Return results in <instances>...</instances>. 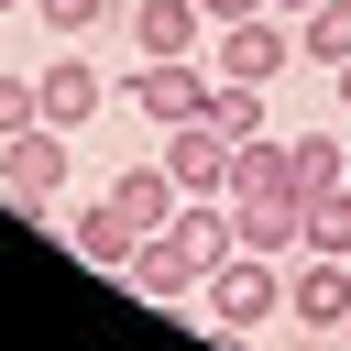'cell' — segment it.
<instances>
[{
	"label": "cell",
	"instance_id": "cell-1",
	"mask_svg": "<svg viewBox=\"0 0 351 351\" xmlns=\"http://www.w3.org/2000/svg\"><path fill=\"white\" fill-rule=\"evenodd\" d=\"M197 307H208V340L252 351V318H285V263H263V252H230V263L197 285Z\"/></svg>",
	"mask_w": 351,
	"mask_h": 351
},
{
	"label": "cell",
	"instance_id": "cell-2",
	"mask_svg": "<svg viewBox=\"0 0 351 351\" xmlns=\"http://www.w3.org/2000/svg\"><path fill=\"white\" fill-rule=\"evenodd\" d=\"M66 176H77V132L33 121V132H11V143H0V208H55V197H66Z\"/></svg>",
	"mask_w": 351,
	"mask_h": 351
},
{
	"label": "cell",
	"instance_id": "cell-3",
	"mask_svg": "<svg viewBox=\"0 0 351 351\" xmlns=\"http://www.w3.org/2000/svg\"><path fill=\"white\" fill-rule=\"evenodd\" d=\"M208 88H219V77H208V55H143V66L121 77V99H132L154 132H176V121H208Z\"/></svg>",
	"mask_w": 351,
	"mask_h": 351
},
{
	"label": "cell",
	"instance_id": "cell-4",
	"mask_svg": "<svg viewBox=\"0 0 351 351\" xmlns=\"http://www.w3.org/2000/svg\"><path fill=\"white\" fill-rule=\"evenodd\" d=\"M296 55V22L285 11H252V22H219L208 33V77H241V88H274Z\"/></svg>",
	"mask_w": 351,
	"mask_h": 351
},
{
	"label": "cell",
	"instance_id": "cell-5",
	"mask_svg": "<svg viewBox=\"0 0 351 351\" xmlns=\"http://www.w3.org/2000/svg\"><path fill=\"white\" fill-rule=\"evenodd\" d=\"M285 318H296L307 340H340V329H351V263H340V252H296V263H285Z\"/></svg>",
	"mask_w": 351,
	"mask_h": 351
},
{
	"label": "cell",
	"instance_id": "cell-6",
	"mask_svg": "<svg viewBox=\"0 0 351 351\" xmlns=\"http://www.w3.org/2000/svg\"><path fill=\"white\" fill-rule=\"evenodd\" d=\"M154 165L176 176V197H230V132L219 121H176Z\"/></svg>",
	"mask_w": 351,
	"mask_h": 351
},
{
	"label": "cell",
	"instance_id": "cell-7",
	"mask_svg": "<svg viewBox=\"0 0 351 351\" xmlns=\"http://www.w3.org/2000/svg\"><path fill=\"white\" fill-rule=\"evenodd\" d=\"M121 33H132V55H208V11L197 0H132Z\"/></svg>",
	"mask_w": 351,
	"mask_h": 351
},
{
	"label": "cell",
	"instance_id": "cell-8",
	"mask_svg": "<svg viewBox=\"0 0 351 351\" xmlns=\"http://www.w3.org/2000/svg\"><path fill=\"white\" fill-rule=\"evenodd\" d=\"M33 88H44V121H55V132H88V121L110 110V77H99L88 55H55V66L33 77Z\"/></svg>",
	"mask_w": 351,
	"mask_h": 351
},
{
	"label": "cell",
	"instance_id": "cell-9",
	"mask_svg": "<svg viewBox=\"0 0 351 351\" xmlns=\"http://www.w3.org/2000/svg\"><path fill=\"white\" fill-rule=\"evenodd\" d=\"M121 285H132L143 307H186V296H197V263H186V252L165 241V230H143V252L121 263Z\"/></svg>",
	"mask_w": 351,
	"mask_h": 351
},
{
	"label": "cell",
	"instance_id": "cell-10",
	"mask_svg": "<svg viewBox=\"0 0 351 351\" xmlns=\"http://www.w3.org/2000/svg\"><path fill=\"white\" fill-rule=\"evenodd\" d=\"M285 186H296V197L351 186V132H285Z\"/></svg>",
	"mask_w": 351,
	"mask_h": 351
},
{
	"label": "cell",
	"instance_id": "cell-11",
	"mask_svg": "<svg viewBox=\"0 0 351 351\" xmlns=\"http://www.w3.org/2000/svg\"><path fill=\"white\" fill-rule=\"evenodd\" d=\"M66 252H77V263H99V274H121V263L143 252V230H132V219H121L110 197H88V208L66 219Z\"/></svg>",
	"mask_w": 351,
	"mask_h": 351
},
{
	"label": "cell",
	"instance_id": "cell-12",
	"mask_svg": "<svg viewBox=\"0 0 351 351\" xmlns=\"http://www.w3.org/2000/svg\"><path fill=\"white\" fill-rule=\"evenodd\" d=\"M99 197H110L132 230H165V219H176V176H165V165H132V176H110Z\"/></svg>",
	"mask_w": 351,
	"mask_h": 351
},
{
	"label": "cell",
	"instance_id": "cell-13",
	"mask_svg": "<svg viewBox=\"0 0 351 351\" xmlns=\"http://www.w3.org/2000/svg\"><path fill=\"white\" fill-rule=\"evenodd\" d=\"M296 55L340 66V55H351V0H318V11H296Z\"/></svg>",
	"mask_w": 351,
	"mask_h": 351
},
{
	"label": "cell",
	"instance_id": "cell-14",
	"mask_svg": "<svg viewBox=\"0 0 351 351\" xmlns=\"http://www.w3.org/2000/svg\"><path fill=\"white\" fill-rule=\"evenodd\" d=\"M208 121H219L230 143H252V132H263L274 110H263V88H241V77H219V88H208Z\"/></svg>",
	"mask_w": 351,
	"mask_h": 351
},
{
	"label": "cell",
	"instance_id": "cell-15",
	"mask_svg": "<svg viewBox=\"0 0 351 351\" xmlns=\"http://www.w3.org/2000/svg\"><path fill=\"white\" fill-rule=\"evenodd\" d=\"M307 252H340V263H351V186L307 197Z\"/></svg>",
	"mask_w": 351,
	"mask_h": 351
},
{
	"label": "cell",
	"instance_id": "cell-16",
	"mask_svg": "<svg viewBox=\"0 0 351 351\" xmlns=\"http://www.w3.org/2000/svg\"><path fill=\"white\" fill-rule=\"evenodd\" d=\"M33 11H44L55 33H99V22H121L132 0H33Z\"/></svg>",
	"mask_w": 351,
	"mask_h": 351
},
{
	"label": "cell",
	"instance_id": "cell-17",
	"mask_svg": "<svg viewBox=\"0 0 351 351\" xmlns=\"http://www.w3.org/2000/svg\"><path fill=\"white\" fill-rule=\"evenodd\" d=\"M33 121H44V88H33V77H0V143L33 132Z\"/></svg>",
	"mask_w": 351,
	"mask_h": 351
},
{
	"label": "cell",
	"instance_id": "cell-18",
	"mask_svg": "<svg viewBox=\"0 0 351 351\" xmlns=\"http://www.w3.org/2000/svg\"><path fill=\"white\" fill-rule=\"evenodd\" d=\"M197 11H208V33H219V22H252V11H274V0H197Z\"/></svg>",
	"mask_w": 351,
	"mask_h": 351
},
{
	"label": "cell",
	"instance_id": "cell-19",
	"mask_svg": "<svg viewBox=\"0 0 351 351\" xmlns=\"http://www.w3.org/2000/svg\"><path fill=\"white\" fill-rule=\"evenodd\" d=\"M329 99H340V121H351V55H340V66H329Z\"/></svg>",
	"mask_w": 351,
	"mask_h": 351
},
{
	"label": "cell",
	"instance_id": "cell-20",
	"mask_svg": "<svg viewBox=\"0 0 351 351\" xmlns=\"http://www.w3.org/2000/svg\"><path fill=\"white\" fill-rule=\"evenodd\" d=\"M274 11H285V22H296V11H318V0H274Z\"/></svg>",
	"mask_w": 351,
	"mask_h": 351
},
{
	"label": "cell",
	"instance_id": "cell-21",
	"mask_svg": "<svg viewBox=\"0 0 351 351\" xmlns=\"http://www.w3.org/2000/svg\"><path fill=\"white\" fill-rule=\"evenodd\" d=\"M0 11H33V0H0Z\"/></svg>",
	"mask_w": 351,
	"mask_h": 351
},
{
	"label": "cell",
	"instance_id": "cell-22",
	"mask_svg": "<svg viewBox=\"0 0 351 351\" xmlns=\"http://www.w3.org/2000/svg\"><path fill=\"white\" fill-rule=\"evenodd\" d=\"M285 351H307V340H285Z\"/></svg>",
	"mask_w": 351,
	"mask_h": 351
},
{
	"label": "cell",
	"instance_id": "cell-23",
	"mask_svg": "<svg viewBox=\"0 0 351 351\" xmlns=\"http://www.w3.org/2000/svg\"><path fill=\"white\" fill-rule=\"evenodd\" d=\"M340 351H351V329H340Z\"/></svg>",
	"mask_w": 351,
	"mask_h": 351
}]
</instances>
